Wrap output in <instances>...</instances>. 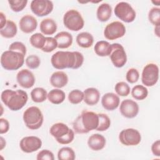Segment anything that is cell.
<instances>
[{
    "mask_svg": "<svg viewBox=\"0 0 160 160\" xmlns=\"http://www.w3.org/2000/svg\"><path fill=\"white\" fill-rule=\"evenodd\" d=\"M84 62V56L78 51H62L55 52L51 58L52 66L57 69L71 68L76 69L80 68Z\"/></svg>",
    "mask_w": 160,
    "mask_h": 160,
    "instance_id": "cell-1",
    "label": "cell"
},
{
    "mask_svg": "<svg viewBox=\"0 0 160 160\" xmlns=\"http://www.w3.org/2000/svg\"><path fill=\"white\" fill-rule=\"evenodd\" d=\"M98 124V114L92 111L84 110L74 121L72 128L76 133L84 134L96 129Z\"/></svg>",
    "mask_w": 160,
    "mask_h": 160,
    "instance_id": "cell-2",
    "label": "cell"
},
{
    "mask_svg": "<svg viewBox=\"0 0 160 160\" xmlns=\"http://www.w3.org/2000/svg\"><path fill=\"white\" fill-rule=\"evenodd\" d=\"M1 99L4 104L10 110L17 111L22 109L27 103L28 96L25 91L5 89L1 92Z\"/></svg>",
    "mask_w": 160,
    "mask_h": 160,
    "instance_id": "cell-3",
    "label": "cell"
},
{
    "mask_svg": "<svg viewBox=\"0 0 160 160\" xmlns=\"http://www.w3.org/2000/svg\"><path fill=\"white\" fill-rule=\"evenodd\" d=\"M24 56L22 54L8 50L3 52L1 56V66L6 70L14 71L19 69L24 62Z\"/></svg>",
    "mask_w": 160,
    "mask_h": 160,
    "instance_id": "cell-4",
    "label": "cell"
},
{
    "mask_svg": "<svg viewBox=\"0 0 160 160\" xmlns=\"http://www.w3.org/2000/svg\"><path fill=\"white\" fill-rule=\"evenodd\" d=\"M22 118L26 126L31 130L40 128L44 121L41 111L36 106H31L27 108L23 113Z\"/></svg>",
    "mask_w": 160,
    "mask_h": 160,
    "instance_id": "cell-5",
    "label": "cell"
},
{
    "mask_svg": "<svg viewBox=\"0 0 160 160\" xmlns=\"http://www.w3.org/2000/svg\"><path fill=\"white\" fill-rule=\"evenodd\" d=\"M63 24L68 29L78 31L83 28L84 21L79 11L76 9H70L64 14Z\"/></svg>",
    "mask_w": 160,
    "mask_h": 160,
    "instance_id": "cell-6",
    "label": "cell"
},
{
    "mask_svg": "<svg viewBox=\"0 0 160 160\" xmlns=\"http://www.w3.org/2000/svg\"><path fill=\"white\" fill-rule=\"evenodd\" d=\"M114 14L120 20L125 22H132L136 18V11L127 2H119L114 8Z\"/></svg>",
    "mask_w": 160,
    "mask_h": 160,
    "instance_id": "cell-7",
    "label": "cell"
},
{
    "mask_svg": "<svg viewBox=\"0 0 160 160\" xmlns=\"http://www.w3.org/2000/svg\"><path fill=\"white\" fill-rule=\"evenodd\" d=\"M159 79V68L154 63L146 64L142 71V83L148 87L155 85Z\"/></svg>",
    "mask_w": 160,
    "mask_h": 160,
    "instance_id": "cell-8",
    "label": "cell"
},
{
    "mask_svg": "<svg viewBox=\"0 0 160 160\" xmlns=\"http://www.w3.org/2000/svg\"><path fill=\"white\" fill-rule=\"evenodd\" d=\"M119 140L124 146H136L141 141L140 132L134 128H127L122 130L119 134Z\"/></svg>",
    "mask_w": 160,
    "mask_h": 160,
    "instance_id": "cell-9",
    "label": "cell"
},
{
    "mask_svg": "<svg viewBox=\"0 0 160 160\" xmlns=\"http://www.w3.org/2000/svg\"><path fill=\"white\" fill-rule=\"evenodd\" d=\"M126 33L125 26L120 21H113L104 28V36L108 40H115L122 38Z\"/></svg>",
    "mask_w": 160,
    "mask_h": 160,
    "instance_id": "cell-10",
    "label": "cell"
},
{
    "mask_svg": "<svg viewBox=\"0 0 160 160\" xmlns=\"http://www.w3.org/2000/svg\"><path fill=\"white\" fill-rule=\"evenodd\" d=\"M112 51L109 55L110 59L116 68H122L127 62V55L124 47L119 43L111 44Z\"/></svg>",
    "mask_w": 160,
    "mask_h": 160,
    "instance_id": "cell-11",
    "label": "cell"
},
{
    "mask_svg": "<svg viewBox=\"0 0 160 160\" xmlns=\"http://www.w3.org/2000/svg\"><path fill=\"white\" fill-rule=\"evenodd\" d=\"M31 11L38 17H43L49 14L53 9L54 5L51 1L33 0L30 5Z\"/></svg>",
    "mask_w": 160,
    "mask_h": 160,
    "instance_id": "cell-12",
    "label": "cell"
},
{
    "mask_svg": "<svg viewBox=\"0 0 160 160\" xmlns=\"http://www.w3.org/2000/svg\"><path fill=\"white\" fill-rule=\"evenodd\" d=\"M42 146L41 139L34 136H26L21 139L19 147L21 151L26 153H31L39 150Z\"/></svg>",
    "mask_w": 160,
    "mask_h": 160,
    "instance_id": "cell-13",
    "label": "cell"
},
{
    "mask_svg": "<svg viewBox=\"0 0 160 160\" xmlns=\"http://www.w3.org/2000/svg\"><path fill=\"white\" fill-rule=\"evenodd\" d=\"M139 105L133 100L127 99L123 100L119 107L121 114L125 118L131 119L135 118L139 112Z\"/></svg>",
    "mask_w": 160,
    "mask_h": 160,
    "instance_id": "cell-14",
    "label": "cell"
},
{
    "mask_svg": "<svg viewBox=\"0 0 160 160\" xmlns=\"http://www.w3.org/2000/svg\"><path fill=\"white\" fill-rule=\"evenodd\" d=\"M16 80L20 86L26 89L32 87L36 81L33 73L27 69H21L18 72Z\"/></svg>",
    "mask_w": 160,
    "mask_h": 160,
    "instance_id": "cell-15",
    "label": "cell"
},
{
    "mask_svg": "<svg viewBox=\"0 0 160 160\" xmlns=\"http://www.w3.org/2000/svg\"><path fill=\"white\" fill-rule=\"evenodd\" d=\"M19 26L22 32L29 34L32 32L36 29L38 21L33 16L26 14L21 18L19 22Z\"/></svg>",
    "mask_w": 160,
    "mask_h": 160,
    "instance_id": "cell-16",
    "label": "cell"
},
{
    "mask_svg": "<svg viewBox=\"0 0 160 160\" xmlns=\"http://www.w3.org/2000/svg\"><path fill=\"white\" fill-rule=\"evenodd\" d=\"M120 99L118 95L113 92H107L101 98V104L107 111H113L119 105Z\"/></svg>",
    "mask_w": 160,
    "mask_h": 160,
    "instance_id": "cell-17",
    "label": "cell"
},
{
    "mask_svg": "<svg viewBox=\"0 0 160 160\" xmlns=\"http://www.w3.org/2000/svg\"><path fill=\"white\" fill-rule=\"evenodd\" d=\"M70 129H71L66 124L57 122L51 126L49 129V132L58 142L67 135Z\"/></svg>",
    "mask_w": 160,
    "mask_h": 160,
    "instance_id": "cell-18",
    "label": "cell"
},
{
    "mask_svg": "<svg viewBox=\"0 0 160 160\" xmlns=\"http://www.w3.org/2000/svg\"><path fill=\"white\" fill-rule=\"evenodd\" d=\"M106 143V138L100 134H93L89 136L88 140V145L93 151H100L102 149Z\"/></svg>",
    "mask_w": 160,
    "mask_h": 160,
    "instance_id": "cell-19",
    "label": "cell"
},
{
    "mask_svg": "<svg viewBox=\"0 0 160 160\" xmlns=\"http://www.w3.org/2000/svg\"><path fill=\"white\" fill-rule=\"evenodd\" d=\"M68 82V76L63 71H58L53 72L50 77L51 84L56 88H62Z\"/></svg>",
    "mask_w": 160,
    "mask_h": 160,
    "instance_id": "cell-20",
    "label": "cell"
},
{
    "mask_svg": "<svg viewBox=\"0 0 160 160\" xmlns=\"http://www.w3.org/2000/svg\"><path fill=\"white\" fill-rule=\"evenodd\" d=\"M84 102L89 106H94L98 104L100 99V92L95 88H88L84 91Z\"/></svg>",
    "mask_w": 160,
    "mask_h": 160,
    "instance_id": "cell-21",
    "label": "cell"
},
{
    "mask_svg": "<svg viewBox=\"0 0 160 160\" xmlns=\"http://www.w3.org/2000/svg\"><path fill=\"white\" fill-rule=\"evenodd\" d=\"M54 38L56 40L58 48L59 49L68 48L71 46L73 41L72 35L67 31L59 32Z\"/></svg>",
    "mask_w": 160,
    "mask_h": 160,
    "instance_id": "cell-22",
    "label": "cell"
},
{
    "mask_svg": "<svg viewBox=\"0 0 160 160\" xmlns=\"http://www.w3.org/2000/svg\"><path fill=\"white\" fill-rule=\"evenodd\" d=\"M57 24L51 18H46L40 22L39 29L41 32L45 35H52L57 31Z\"/></svg>",
    "mask_w": 160,
    "mask_h": 160,
    "instance_id": "cell-23",
    "label": "cell"
},
{
    "mask_svg": "<svg viewBox=\"0 0 160 160\" xmlns=\"http://www.w3.org/2000/svg\"><path fill=\"white\" fill-rule=\"evenodd\" d=\"M111 14L112 8L108 3H102L97 9V18L101 22H106L108 21L111 16Z\"/></svg>",
    "mask_w": 160,
    "mask_h": 160,
    "instance_id": "cell-24",
    "label": "cell"
},
{
    "mask_svg": "<svg viewBox=\"0 0 160 160\" xmlns=\"http://www.w3.org/2000/svg\"><path fill=\"white\" fill-rule=\"evenodd\" d=\"M94 49L95 53L99 56H109L112 51V46L106 41H99L94 45Z\"/></svg>",
    "mask_w": 160,
    "mask_h": 160,
    "instance_id": "cell-25",
    "label": "cell"
},
{
    "mask_svg": "<svg viewBox=\"0 0 160 160\" xmlns=\"http://www.w3.org/2000/svg\"><path fill=\"white\" fill-rule=\"evenodd\" d=\"M77 44L81 48H89L94 42L92 35L88 32H82L78 34L76 38Z\"/></svg>",
    "mask_w": 160,
    "mask_h": 160,
    "instance_id": "cell-26",
    "label": "cell"
},
{
    "mask_svg": "<svg viewBox=\"0 0 160 160\" xmlns=\"http://www.w3.org/2000/svg\"><path fill=\"white\" fill-rule=\"evenodd\" d=\"M18 32V28L14 22L11 20H8L5 26L0 29V34L2 37L5 38H14Z\"/></svg>",
    "mask_w": 160,
    "mask_h": 160,
    "instance_id": "cell-27",
    "label": "cell"
},
{
    "mask_svg": "<svg viewBox=\"0 0 160 160\" xmlns=\"http://www.w3.org/2000/svg\"><path fill=\"white\" fill-rule=\"evenodd\" d=\"M66 98L64 92L60 89H53L48 93V99L50 102L54 104L62 103Z\"/></svg>",
    "mask_w": 160,
    "mask_h": 160,
    "instance_id": "cell-28",
    "label": "cell"
},
{
    "mask_svg": "<svg viewBox=\"0 0 160 160\" xmlns=\"http://www.w3.org/2000/svg\"><path fill=\"white\" fill-rule=\"evenodd\" d=\"M31 98L34 102H42L48 98V92L42 88H35L31 92Z\"/></svg>",
    "mask_w": 160,
    "mask_h": 160,
    "instance_id": "cell-29",
    "label": "cell"
},
{
    "mask_svg": "<svg viewBox=\"0 0 160 160\" xmlns=\"http://www.w3.org/2000/svg\"><path fill=\"white\" fill-rule=\"evenodd\" d=\"M148 94V89L142 85H136L131 90V95L132 98L136 100H143L147 98Z\"/></svg>",
    "mask_w": 160,
    "mask_h": 160,
    "instance_id": "cell-30",
    "label": "cell"
},
{
    "mask_svg": "<svg viewBox=\"0 0 160 160\" xmlns=\"http://www.w3.org/2000/svg\"><path fill=\"white\" fill-rule=\"evenodd\" d=\"M75 158V152L70 147L61 148L58 152V159L59 160H74Z\"/></svg>",
    "mask_w": 160,
    "mask_h": 160,
    "instance_id": "cell-31",
    "label": "cell"
},
{
    "mask_svg": "<svg viewBox=\"0 0 160 160\" xmlns=\"http://www.w3.org/2000/svg\"><path fill=\"white\" fill-rule=\"evenodd\" d=\"M29 42L34 48L42 49L46 42V37L41 33L36 32L31 35Z\"/></svg>",
    "mask_w": 160,
    "mask_h": 160,
    "instance_id": "cell-32",
    "label": "cell"
},
{
    "mask_svg": "<svg viewBox=\"0 0 160 160\" xmlns=\"http://www.w3.org/2000/svg\"><path fill=\"white\" fill-rule=\"evenodd\" d=\"M99 124L96 130L98 131H106L111 126V120L109 116L104 113L98 114Z\"/></svg>",
    "mask_w": 160,
    "mask_h": 160,
    "instance_id": "cell-33",
    "label": "cell"
},
{
    "mask_svg": "<svg viewBox=\"0 0 160 160\" xmlns=\"http://www.w3.org/2000/svg\"><path fill=\"white\" fill-rule=\"evenodd\" d=\"M148 19L155 26H160V9L156 7L152 8L148 12Z\"/></svg>",
    "mask_w": 160,
    "mask_h": 160,
    "instance_id": "cell-34",
    "label": "cell"
},
{
    "mask_svg": "<svg viewBox=\"0 0 160 160\" xmlns=\"http://www.w3.org/2000/svg\"><path fill=\"white\" fill-rule=\"evenodd\" d=\"M114 90L117 95L120 96H127L130 93V87L128 83L124 81H120L116 84Z\"/></svg>",
    "mask_w": 160,
    "mask_h": 160,
    "instance_id": "cell-35",
    "label": "cell"
},
{
    "mask_svg": "<svg viewBox=\"0 0 160 160\" xmlns=\"http://www.w3.org/2000/svg\"><path fill=\"white\" fill-rule=\"evenodd\" d=\"M84 99V93L79 89L72 90L68 94V100L72 104H78Z\"/></svg>",
    "mask_w": 160,
    "mask_h": 160,
    "instance_id": "cell-36",
    "label": "cell"
},
{
    "mask_svg": "<svg viewBox=\"0 0 160 160\" xmlns=\"http://www.w3.org/2000/svg\"><path fill=\"white\" fill-rule=\"evenodd\" d=\"M8 3L12 11L18 12L25 8L27 5V0H9Z\"/></svg>",
    "mask_w": 160,
    "mask_h": 160,
    "instance_id": "cell-37",
    "label": "cell"
},
{
    "mask_svg": "<svg viewBox=\"0 0 160 160\" xmlns=\"http://www.w3.org/2000/svg\"><path fill=\"white\" fill-rule=\"evenodd\" d=\"M57 48L58 44L54 38L46 37V42L41 50L45 52H51L55 50Z\"/></svg>",
    "mask_w": 160,
    "mask_h": 160,
    "instance_id": "cell-38",
    "label": "cell"
},
{
    "mask_svg": "<svg viewBox=\"0 0 160 160\" xmlns=\"http://www.w3.org/2000/svg\"><path fill=\"white\" fill-rule=\"evenodd\" d=\"M25 62L26 66L31 69H37L41 64V60L40 58L34 54H32V55H29L28 56L26 60H25Z\"/></svg>",
    "mask_w": 160,
    "mask_h": 160,
    "instance_id": "cell-39",
    "label": "cell"
},
{
    "mask_svg": "<svg viewBox=\"0 0 160 160\" xmlns=\"http://www.w3.org/2000/svg\"><path fill=\"white\" fill-rule=\"evenodd\" d=\"M139 78V73L135 68H130L126 72V79L131 84L136 82Z\"/></svg>",
    "mask_w": 160,
    "mask_h": 160,
    "instance_id": "cell-40",
    "label": "cell"
},
{
    "mask_svg": "<svg viewBox=\"0 0 160 160\" xmlns=\"http://www.w3.org/2000/svg\"><path fill=\"white\" fill-rule=\"evenodd\" d=\"M9 50L20 52L24 56H25L26 54V46L22 42L19 41H15L11 43L9 46Z\"/></svg>",
    "mask_w": 160,
    "mask_h": 160,
    "instance_id": "cell-41",
    "label": "cell"
},
{
    "mask_svg": "<svg viewBox=\"0 0 160 160\" xmlns=\"http://www.w3.org/2000/svg\"><path fill=\"white\" fill-rule=\"evenodd\" d=\"M36 159L38 160H54V157L53 153L51 151L43 149L38 152Z\"/></svg>",
    "mask_w": 160,
    "mask_h": 160,
    "instance_id": "cell-42",
    "label": "cell"
},
{
    "mask_svg": "<svg viewBox=\"0 0 160 160\" xmlns=\"http://www.w3.org/2000/svg\"><path fill=\"white\" fill-rule=\"evenodd\" d=\"M9 129V122L5 118H0V134H5Z\"/></svg>",
    "mask_w": 160,
    "mask_h": 160,
    "instance_id": "cell-43",
    "label": "cell"
},
{
    "mask_svg": "<svg viewBox=\"0 0 160 160\" xmlns=\"http://www.w3.org/2000/svg\"><path fill=\"white\" fill-rule=\"evenodd\" d=\"M151 151L155 156H160V141L157 140L151 146Z\"/></svg>",
    "mask_w": 160,
    "mask_h": 160,
    "instance_id": "cell-44",
    "label": "cell"
},
{
    "mask_svg": "<svg viewBox=\"0 0 160 160\" xmlns=\"http://www.w3.org/2000/svg\"><path fill=\"white\" fill-rule=\"evenodd\" d=\"M6 18L2 12H0V29H2L7 22Z\"/></svg>",
    "mask_w": 160,
    "mask_h": 160,
    "instance_id": "cell-45",
    "label": "cell"
},
{
    "mask_svg": "<svg viewBox=\"0 0 160 160\" xmlns=\"http://www.w3.org/2000/svg\"><path fill=\"white\" fill-rule=\"evenodd\" d=\"M6 142L5 139L2 136H1V138H0V150H2L6 147Z\"/></svg>",
    "mask_w": 160,
    "mask_h": 160,
    "instance_id": "cell-46",
    "label": "cell"
},
{
    "mask_svg": "<svg viewBox=\"0 0 160 160\" xmlns=\"http://www.w3.org/2000/svg\"><path fill=\"white\" fill-rule=\"evenodd\" d=\"M154 33L158 37H159V26H155L154 28Z\"/></svg>",
    "mask_w": 160,
    "mask_h": 160,
    "instance_id": "cell-47",
    "label": "cell"
},
{
    "mask_svg": "<svg viewBox=\"0 0 160 160\" xmlns=\"http://www.w3.org/2000/svg\"><path fill=\"white\" fill-rule=\"evenodd\" d=\"M152 2L153 3V4H154L155 5H156V6H159V4H160V1H152Z\"/></svg>",
    "mask_w": 160,
    "mask_h": 160,
    "instance_id": "cell-48",
    "label": "cell"
}]
</instances>
